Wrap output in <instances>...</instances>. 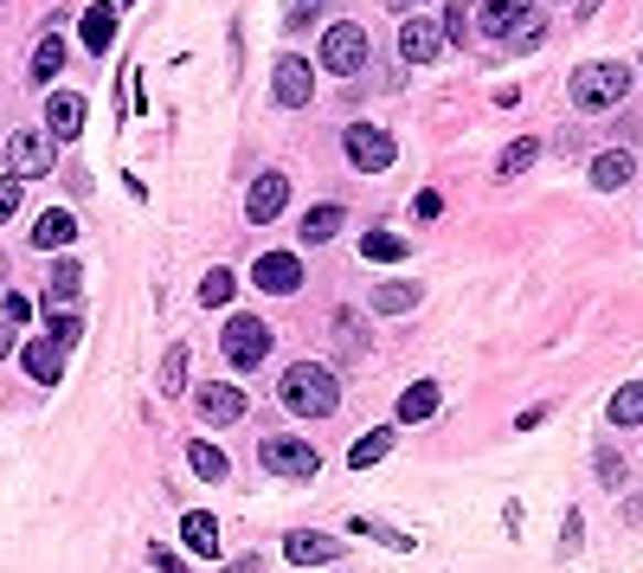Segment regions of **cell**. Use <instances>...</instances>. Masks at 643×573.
I'll return each mask as SVG.
<instances>
[{
    "label": "cell",
    "instance_id": "6da1fadb",
    "mask_svg": "<svg viewBox=\"0 0 643 573\" xmlns=\"http://www.w3.org/2000/svg\"><path fill=\"white\" fill-rule=\"evenodd\" d=\"M277 393H283V406H290L297 420H329V413L341 406V386H335V374H329L322 361H297Z\"/></svg>",
    "mask_w": 643,
    "mask_h": 573
},
{
    "label": "cell",
    "instance_id": "7a4b0ae2",
    "mask_svg": "<svg viewBox=\"0 0 643 573\" xmlns=\"http://www.w3.org/2000/svg\"><path fill=\"white\" fill-rule=\"evenodd\" d=\"M624 91H631V65H618V59H592V65H579V72H572V104H579L586 116L618 110V104H624Z\"/></svg>",
    "mask_w": 643,
    "mask_h": 573
},
{
    "label": "cell",
    "instance_id": "3957f363",
    "mask_svg": "<svg viewBox=\"0 0 643 573\" xmlns=\"http://www.w3.org/2000/svg\"><path fill=\"white\" fill-rule=\"evenodd\" d=\"M476 13H483V33L502 39V45H515V52L540 45V33H547V20L534 13V0H483Z\"/></svg>",
    "mask_w": 643,
    "mask_h": 573
},
{
    "label": "cell",
    "instance_id": "277c9868",
    "mask_svg": "<svg viewBox=\"0 0 643 573\" xmlns=\"http://www.w3.org/2000/svg\"><path fill=\"white\" fill-rule=\"evenodd\" d=\"M341 149H347V161L361 168V174H386L393 168V136L386 129H374V123H347V136H341Z\"/></svg>",
    "mask_w": 643,
    "mask_h": 573
},
{
    "label": "cell",
    "instance_id": "5b68a950",
    "mask_svg": "<svg viewBox=\"0 0 643 573\" xmlns=\"http://www.w3.org/2000/svg\"><path fill=\"white\" fill-rule=\"evenodd\" d=\"M270 354V329L258 322V316H232L226 322V361L238 368V374H251L258 361Z\"/></svg>",
    "mask_w": 643,
    "mask_h": 573
},
{
    "label": "cell",
    "instance_id": "8992f818",
    "mask_svg": "<svg viewBox=\"0 0 643 573\" xmlns=\"http://www.w3.org/2000/svg\"><path fill=\"white\" fill-rule=\"evenodd\" d=\"M7 168H13V181H39V174H52V136H45V129H20V136H7Z\"/></svg>",
    "mask_w": 643,
    "mask_h": 573
},
{
    "label": "cell",
    "instance_id": "52a82bcc",
    "mask_svg": "<svg viewBox=\"0 0 643 573\" xmlns=\"http://www.w3.org/2000/svg\"><path fill=\"white\" fill-rule=\"evenodd\" d=\"M322 65H329V72H341V77H354L361 65H367V33H361L354 20L329 26V33H322Z\"/></svg>",
    "mask_w": 643,
    "mask_h": 573
},
{
    "label": "cell",
    "instance_id": "ba28073f",
    "mask_svg": "<svg viewBox=\"0 0 643 573\" xmlns=\"http://www.w3.org/2000/svg\"><path fill=\"white\" fill-rule=\"evenodd\" d=\"M258 458H265V470H270V477H297V484L322 470V458H315V445H303V438H265V452H258Z\"/></svg>",
    "mask_w": 643,
    "mask_h": 573
},
{
    "label": "cell",
    "instance_id": "9c48e42d",
    "mask_svg": "<svg viewBox=\"0 0 643 573\" xmlns=\"http://www.w3.org/2000/svg\"><path fill=\"white\" fill-rule=\"evenodd\" d=\"M270 91H277V104H283V110H303L309 97H315V72H309V59L283 52V59H277V72H270Z\"/></svg>",
    "mask_w": 643,
    "mask_h": 573
},
{
    "label": "cell",
    "instance_id": "30bf717a",
    "mask_svg": "<svg viewBox=\"0 0 643 573\" xmlns=\"http://www.w3.org/2000/svg\"><path fill=\"white\" fill-rule=\"evenodd\" d=\"M251 284L270 290V297H290V290H303V258H297V252H265V258L251 265Z\"/></svg>",
    "mask_w": 643,
    "mask_h": 573
},
{
    "label": "cell",
    "instance_id": "8fae6325",
    "mask_svg": "<svg viewBox=\"0 0 643 573\" xmlns=\"http://www.w3.org/2000/svg\"><path fill=\"white\" fill-rule=\"evenodd\" d=\"M438 52H444V26L425 20V13H412V20L399 26V59H406V65H431Z\"/></svg>",
    "mask_w": 643,
    "mask_h": 573
},
{
    "label": "cell",
    "instance_id": "7c38bea8",
    "mask_svg": "<svg viewBox=\"0 0 643 573\" xmlns=\"http://www.w3.org/2000/svg\"><path fill=\"white\" fill-rule=\"evenodd\" d=\"M283 200H290V181L270 168V174H258V181H251V193H245V220H251V226H270V220L283 213Z\"/></svg>",
    "mask_w": 643,
    "mask_h": 573
},
{
    "label": "cell",
    "instance_id": "4fadbf2b",
    "mask_svg": "<svg viewBox=\"0 0 643 573\" xmlns=\"http://www.w3.org/2000/svg\"><path fill=\"white\" fill-rule=\"evenodd\" d=\"M193 406H200V420L206 425H238L245 420V393L226 386V381H206L200 393H193Z\"/></svg>",
    "mask_w": 643,
    "mask_h": 573
},
{
    "label": "cell",
    "instance_id": "5bb4252c",
    "mask_svg": "<svg viewBox=\"0 0 643 573\" xmlns=\"http://www.w3.org/2000/svg\"><path fill=\"white\" fill-rule=\"evenodd\" d=\"M84 97H77V91H52V97H45V136H52V142H72L77 129H84Z\"/></svg>",
    "mask_w": 643,
    "mask_h": 573
},
{
    "label": "cell",
    "instance_id": "9a60e30c",
    "mask_svg": "<svg viewBox=\"0 0 643 573\" xmlns=\"http://www.w3.org/2000/svg\"><path fill=\"white\" fill-rule=\"evenodd\" d=\"M283 554H290L297 567H329V561H341V541H335V535H309V529H297V535H283Z\"/></svg>",
    "mask_w": 643,
    "mask_h": 573
},
{
    "label": "cell",
    "instance_id": "2e32d148",
    "mask_svg": "<svg viewBox=\"0 0 643 573\" xmlns=\"http://www.w3.org/2000/svg\"><path fill=\"white\" fill-rule=\"evenodd\" d=\"M20 361H26V374H33L39 386H58V374H65V348L52 342V336H45V342H26Z\"/></svg>",
    "mask_w": 643,
    "mask_h": 573
},
{
    "label": "cell",
    "instance_id": "e0dca14e",
    "mask_svg": "<svg viewBox=\"0 0 643 573\" xmlns=\"http://www.w3.org/2000/svg\"><path fill=\"white\" fill-rule=\"evenodd\" d=\"M631 174H637V161H631V155H624V149H606V155H592V188H599V193H618V188H624V181H631Z\"/></svg>",
    "mask_w": 643,
    "mask_h": 573
},
{
    "label": "cell",
    "instance_id": "ac0fdd59",
    "mask_svg": "<svg viewBox=\"0 0 643 573\" xmlns=\"http://www.w3.org/2000/svg\"><path fill=\"white\" fill-rule=\"evenodd\" d=\"M72 238H77V220L65 213V206L39 213V226H33V245H39V252H58V245H72Z\"/></svg>",
    "mask_w": 643,
    "mask_h": 573
},
{
    "label": "cell",
    "instance_id": "d6986e66",
    "mask_svg": "<svg viewBox=\"0 0 643 573\" xmlns=\"http://www.w3.org/2000/svg\"><path fill=\"white\" fill-rule=\"evenodd\" d=\"M438 413V381H412L399 393V425H425Z\"/></svg>",
    "mask_w": 643,
    "mask_h": 573
},
{
    "label": "cell",
    "instance_id": "ffe728a7",
    "mask_svg": "<svg viewBox=\"0 0 643 573\" xmlns=\"http://www.w3.org/2000/svg\"><path fill=\"white\" fill-rule=\"evenodd\" d=\"M84 45H90L97 59H104V52L116 45V7H110V0H97V7L84 13Z\"/></svg>",
    "mask_w": 643,
    "mask_h": 573
},
{
    "label": "cell",
    "instance_id": "44dd1931",
    "mask_svg": "<svg viewBox=\"0 0 643 573\" xmlns=\"http://www.w3.org/2000/svg\"><path fill=\"white\" fill-rule=\"evenodd\" d=\"M77 290H84V265H77V258H58V265H52V277H45V309H52V304H72Z\"/></svg>",
    "mask_w": 643,
    "mask_h": 573
},
{
    "label": "cell",
    "instance_id": "7402d4cb",
    "mask_svg": "<svg viewBox=\"0 0 643 573\" xmlns=\"http://www.w3.org/2000/svg\"><path fill=\"white\" fill-rule=\"evenodd\" d=\"M181 541H187L193 554H206V561H213V554H219V522H213V516H200V509H193L187 522H181Z\"/></svg>",
    "mask_w": 643,
    "mask_h": 573
},
{
    "label": "cell",
    "instance_id": "603a6c76",
    "mask_svg": "<svg viewBox=\"0 0 643 573\" xmlns=\"http://www.w3.org/2000/svg\"><path fill=\"white\" fill-rule=\"evenodd\" d=\"M58 72H65V39L45 33V39L33 45V84H52Z\"/></svg>",
    "mask_w": 643,
    "mask_h": 573
},
{
    "label": "cell",
    "instance_id": "cb8c5ba5",
    "mask_svg": "<svg viewBox=\"0 0 643 573\" xmlns=\"http://www.w3.org/2000/svg\"><path fill=\"white\" fill-rule=\"evenodd\" d=\"M341 220H347L341 206H309L303 213V245H329V238L341 232Z\"/></svg>",
    "mask_w": 643,
    "mask_h": 573
},
{
    "label": "cell",
    "instance_id": "d4e9b609",
    "mask_svg": "<svg viewBox=\"0 0 643 573\" xmlns=\"http://www.w3.org/2000/svg\"><path fill=\"white\" fill-rule=\"evenodd\" d=\"M187 458H193V470H200L206 484H226V477H232L226 452H219V445H206V438H193V445H187Z\"/></svg>",
    "mask_w": 643,
    "mask_h": 573
},
{
    "label": "cell",
    "instance_id": "484cf974",
    "mask_svg": "<svg viewBox=\"0 0 643 573\" xmlns=\"http://www.w3.org/2000/svg\"><path fill=\"white\" fill-rule=\"evenodd\" d=\"M393 452V425H379V432H367V438H354V452H347V464L354 470H374L379 458Z\"/></svg>",
    "mask_w": 643,
    "mask_h": 573
},
{
    "label": "cell",
    "instance_id": "4316f807",
    "mask_svg": "<svg viewBox=\"0 0 643 573\" xmlns=\"http://www.w3.org/2000/svg\"><path fill=\"white\" fill-rule=\"evenodd\" d=\"M361 258H374V265H399V258H406V238H399V232H361Z\"/></svg>",
    "mask_w": 643,
    "mask_h": 573
},
{
    "label": "cell",
    "instance_id": "83f0119b",
    "mask_svg": "<svg viewBox=\"0 0 643 573\" xmlns=\"http://www.w3.org/2000/svg\"><path fill=\"white\" fill-rule=\"evenodd\" d=\"M611 425H643V381H631V386H618L611 393Z\"/></svg>",
    "mask_w": 643,
    "mask_h": 573
},
{
    "label": "cell",
    "instance_id": "f1b7e54d",
    "mask_svg": "<svg viewBox=\"0 0 643 573\" xmlns=\"http://www.w3.org/2000/svg\"><path fill=\"white\" fill-rule=\"evenodd\" d=\"M534 155H540V142H534V136L508 142V149H502V161H495V174H502V181H515L522 168H534Z\"/></svg>",
    "mask_w": 643,
    "mask_h": 573
},
{
    "label": "cell",
    "instance_id": "f546056e",
    "mask_svg": "<svg viewBox=\"0 0 643 573\" xmlns=\"http://www.w3.org/2000/svg\"><path fill=\"white\" fill-rule=\"evenodd\" d=\"M161 393H168V400H174V393H187V348H181V342L161 354Z\"/></svg>",
    "mask_w": 643,
    "mask_h": 573
},
{
    "label": "cell",
    "instance_id": "4dcf8cb0",
    "mask_svg": "<svg viewBox=\"0 0 643 573\" xmlns=\"http://www.w3.org/2000/svg\"><path fill=\"white\" fill-rule=\"evenodd\" d=\"M412 304H418V284H379V290H374L379 316H406Z\"/></svg>",
    "mask_w": 643,
    "mask_h": 573
},
{
    "label": "cell",
    "instance_id": "1f68e13d",
    "mask_svg": "<svg viewBox=\"0 0 643 573\" xmlns=\"http://www.w3.org/2000/svg\"><path fill=\"white\" fill-rule=\"evenodd\" d=\"M200 304L206 309L232 304V270H206V277H200Z\"/></svg>",
    "mask_w": 643,
    "mask_h": 573
},
{
    "label": "cell",
    "instance_id": "d6a6232c",
    "mask_svg": "<svg viewBox=\"0 0 643 573\" xmlns=\"http://www.w3.org/2000/svg\"><path fill=\"white\" fill-rule=\"evenodd\" d=\"M470 13H476L470 0H451V7H444V20H438V26H444V39H470Z\"/></svg>",
    "mask_w": 643,
    "mask_h": 573
},
{
    "label": "cell",
    "instance_id": "836d02e7",
    "mask_svg": "<svg viewBox=\"0 0 643 573\" xmlns=\"http://www.w3.org/2000/svg\"><path fill=\"white\" fill-rule=\"evenodd\" d=\"M45 322H52V342H58V348H72L77 336H84V322H77L72 309H58V316H52V309H45Z\"/></svg>",
    "mask_w": 643,
    "mask_h": 573
},
{
    "label": "cell",
    "instance_id": "e575fe53",
    "mask_svg": "<svg viewBox=\"0 0 643 573\" xmlns=\"http://www.w3.org/2000/svg\"><path fill=\"white\" fill-rule=\"evenodd\" d=\"M315 13H322V0H283V26H290V33H303Z\"/></svg>",
    "mask_w": 643,
    "mask_h": 573
},
{
    "label": "cell",
    "instance_id": "d590c367",
    "mask_svg": "<svg viewBox=\"0 0 643 573\" xmlns=\"http://www.w3.org/2000/svg\"><path fill=\"white\" fill-rule=\"evenodd\" d=\"M13 213H20V181H13V174H0V226H7Z\"/></svg>",
    "mask_w": 643,
    "mask_h": 573
},
{
    "label": "cell",
    "instance_id": "8d00e7d4",
    "mask_svg": "<svg viewBox=\"0 0 643 573\" xmlns=\"http://www.w3.org/2000/svg\"><path fill=\"white\" fill-rule=\"evenodd\" d=\"M354 535H374V541H386V548H412L406 535H393V529H379V522H354Z\"/></svg>",
    "mask_w": 643,
    "mask_h": 573
},
{
    "label": "cell",
    "instance_id": "74e56055",
    "mask_svg": "<svg viewBox=\"0 0 643 573\" xmlns=\"http://www.w3.org/2000/svg\"><path fill=\"white\" fill-rule=\"evenodd\" d=\"M599 484H611V490H618V484H624V458H611V452H599Z\"/></svg>",
    "mask_w": 643,
    "mask_h": 573
},
{
    "label": "cell",
    "instance_id": "f35d334b",
    "mask_svg": "<svg viewBox=\"0 0 643 573\" xmlns=\"http://www.w3.org/2000/svg\"><path fill=\"white\" fill-rule=\"evenodd\" d=\"M412 213H418V220H438V213H444V193H431V188H425V193L412 200Z\"/></svg>",
    "mask_w": 643,
    "mask_h": 573
},
{
    "label": "cell",
    "instance_id": "ab89813d",
    "mask_svg": "<svg viewBox=\"0 0 643 573\" xmlns=\"http://www.w3.org/2000/svg\"><path fill=\"white\" fill-rule=\"evenodd\" d=\"M26 316H33L26 297H7V304H0V322H26Z\"/></svg>",
    "mask_w": 643,
    "mask_h": 573
},
{
    "label": "cell",
    "instance_id": "60d3db41",
    "mask_svg": "<svg viewBox=\"0 0 643 573\" xmlns=\"http://www.w3.org/2000/svg\"><path fill=\"white\" fill-rule=\"evenodd\" d=\"M149 561H154V567H161V573H187V561H181V554H174V548H154Z\"/></svg>",
    "mask_w": 643,
    "mask_h": 573
},
{
    "label": "cell",
    "instance_id": "b9f144b4",
    "mask_svg": "<svg viewBox=\"0 0 643 573\" xmlns=\"http://www.w3.org/2000/svg\"><path fill=\"white\" fill-rule=\"evenodd\" d=\"M13 354V322H0V361Z\"/></svg>",
    "mask_w": 643,
    "mask_h": 573
},
{
    "label": "cell",
    "instance_id": "7bdbcfd3",
    "mask_svg": "<svg viewBox=\"0 0 643 573\" xmlns=\"http://www.w3.org/2000/svg\"><path fill=\"white\" fill-rule=\"evenodd\" d=\"M599 7H606V0H579V20H592V13H599Z\"/></svg>",
    "mask_w": 643,
    "mask_h": 573
},
{
    "label": "cell",
    "instance_id": "ee69618b",
    "mask_svg": "<svg viewBox=\"0 0 643 573\" xmlns=\"http://www.w3.org/2000/svg\"><path fill=\"white\" fill-rule=\"evenodd\" d=\"M0 284H7V258H0Z\"/></svg>",
    "mask_w": 643,
    "mask_h": 573
},
{
    "label": "cell",
    "instance_id": "f6af8a7d",
    "mask_svg": "<svg viewBox=\"0 0 643 573\" xmlns=\"http://www.w3.org/2000/svg\"><path fill=\"white\" fill-rule=\"evenodd\" d=\"M393 7H418V0H393Z\"/></svg>",
    "mask_w": 643,
    "mask_h": 573
},
{
    "label": "cell",
    "instance_id": "bcb514c9",
    "mask_svg": "<svg viewBox=\"0 0 643 573\" xmlns=\"http://www.w3.org/2000/svg\"><path fill=\"white\" fill-rule=\"evenodd\" d=\"M110 7H129V0H110Z\"/></svg>",
    "mask_w": 643,
    "mask_h": 573
}]
</instances>
